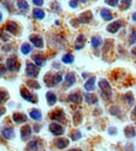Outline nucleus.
<instances>
[{"label": "nucleus", "instance_id": "36", "mask_svg": "<svg viewBox=\"0 0 136 151\" xmlns=\"http://www.w3.org/2000/svg\"><path fill=\"white\" fill-rule=\"evenodd\" d=\"M130 40H131V43H136V31L132 32V35H131V38H130Z\"/></svg>", "mask_w": 136, "mask_h": 151}, {"label": "nucleus", "instance_id": "35", "mask_svg": "<svg viewBox=\"0 0 136 151\" xmlns=\"http://www.w3.org/2000/svg\"><path fill=\"white\" fill-rule=\"evenodd\" d=\"M108 133H109V134H111V135L116 134V133H117V129H116V128H114V127H110L108 129Z\"/></svg>", "mask_w": 136, "mask_h": 151}, {"label": "nucleus", "instance_id": "19", "mask_svg": "<svg viewBox=\"0 0 136 151\" xmlns=\"http://www.w3.org/2000/svg\"><path fill=\"white\" fill-rule=\"evenodd\" d=\"M85 99H86V101L89 104L97 103V97L93 93H87L86 96H85Z\"/></svg>", "mask_w": 136, "mask_h": 151}, {"label": "nucleus", "instance_id": "28", "mask_svg": "<svg viewBox=\"0 0 136 151\" xmlns=\"http://www.w3.org/2000/svg\"><path fill=\"white\" fill-rule=\"evenodd\" d=\"M33 59H34V61H35V63L37 64L39 67H40V66H43V64H44V61H45V60L43 59L41 56H34Z\"/></svg>", "mask_w": 136, "mask_h": 151}, {"label": "nucleus", "instance_id": "5", "mask_svg": "<svg viewBox=\"0 0 136 151\" xmlns=\"http://www.w3.org/2000/svg\"><path fill=\"white\" fill-rule=\"evenodd\" d=\"M49 130L52 134L54 135H61L63 133V128L59 124H56V123H52L49 125Z\"/></svg>", "mask_w": 136, "mask_h": 151}, {"label": "nucleus", "instance_id": "4", "mask_svg": "<svg viewBox=\"0 0 136 151\" xmlns=\"http://www.w3.org/2000/svg\"><path fill=\"white\" fill-rule=\"evenodd\" d=\"M122 26V22L120 21V20H117V21H114L111 24H109V25L107 26V31H108L109 33L114 34V33H116Z\"/></svg>", "mask_w": 136, "mask_h": 151}, {"label": "nucleus", "instance_id": "10", "mask_svg": "<svg viewBox=\"0 0 136 151\" xmlns=\"http://www.w3.org/2000/svg\"><path fill=\"white\" fill-rule=\"evenodd\" d=\"M95 80H96L95 77H91V78L86 82V84H85V89H86L87 91H92V90H94V87H95V86H94Z\"/></svg>", "mask_w": 136, "mask_h": 151}, {"label": "nucleus", "instance_id": "24", "mask_svg": "<svg viewBox=\"0 0 136 151\" xmlns=\"http://www.w3.org/2000/svg\"><path fill=\"white\" fill-rule=\"evenodd\" d=\"M91 44L93 47H99L102 44V38L99 36H94L91 39Z\"/></svg>", "mask_w": 136, "mask_h": 151}, {"label": "nucleus", "instance_id": "11", "mask_svg": "<svg viewBox=\"0 0 136 151\" xmlns=\"http://www.w3.org/2000/svg\"><path fill=\"white\" fill-rule=\"evenodd\" d=\"M92 18V14L91 12H89V11H87V12H84L83 14H81L80 16V21L82 22V23H88V22L91 20Z\"/></svg>", "mask_w": 136, "mask_h": 151}, {"label": "nucleus", "instance_id": "26", "mask_svg": "<svg viewBox=\"0 0 136 151\" xmlns=\"http://www.w3.org/2000/svg\"><path fill=\"white\" fill-rule=\"evenodd\" d=\"M125 134L127 135L128 137H133L134 135H135V130H134L133 127H131V126H128V127H126V129H125Z\"/></svg>", "mask_w": 136, "mask_h": 151}, {"label": "nucleus", "instance_id": "41", "mask_svg": "<svg viewBox=\"0 0 136 151\" xmlns=\"http://www.w3.org/2000/svg\"><path fill=\"white\" fill-rule=\"evenodd\" d=\"M133 116H134L133 119H136V107H135V108H134V111H133Z\"/></svg>", "mask_w": 136, "mask_h": 151}, {"label": "nucleus", "instance_id": "18", "mask_svg": "<svg viewBox=\"0 0 136 151\" xmlns=\"http://www.w3.org/2000/svg\"><path fill=\"white\" fill-rule=\"evenodd\" d=\"M69 145V141L67 139H60L57 141V147L60 149H64Z\"/></svg>", "mask_w": 136, "mask_h": 151}, {"label": "nucleus", "instance_id": "39", "mask_svg": "<svg viewBox=\"0 0 136 151\" xmlns=\"http://www.w3.org/2000/svg\"><path fill=\"white\" fill-rule=\"evenodd\" d=\"M69 5H70L71 7H73V9H77V1H75V0H71L70 2H69Z\"/></svg>", "mask_w": 136, "mask_h": 151}, {"label": "nucleus", "instance_id": "37", "mask_svg": "<svg viewBox=\"0 0 136 151\" xmlns=\"http://www.w3.org/2000/svg\"><path fill=\"white\" fill-rule=\"evenodd\" d=\"M28 148H31V149H36V148H37V142H36V141L31 142V144L28 145Z\"/></svg>", "mask_w": 136, "mask_h": 151}, {"label": "nucleus", "instance_id": "2", "mask_svg": "<svg viewBox=\"0 0 136 151\" xmlns=\"http://www.w3.org/2000/svg\"><path fill=\"white\" fill-rule=\"evenodd\" d=\"M39 71H40V68H39L38 65H35V64H31V63H28L26 65V75L28 77L36 78L39 75Z\"/></svg>", "mask_w": 136, "mask_h": 151}, {"label": "nucleus", "instance_id": "14", "mask_svg": "<svg viewBox=\"0 0 136 151\" xmlns=\"http://www.w3.org/2000/svg\"><path fill=\"white\" fill-rule=\"evenodd\" d=\"M68 100L70 102H73V103H81L82 102V96L79 92H73V93L69 94Z\"/></svg>", "mask_w": 136, "mask_h": 151}, {"label": "nucleus", "instance_id": "6", "mask_svg": "<svg viewBox=\"0 0 136 151\" xmlns=\"http://www.w3.org/2000/svg\"><path fill=\"white\" fill-rule=\"evenodd\" d=\"M21 96L23 99H25L26 101H29L31 102V103H37V100H36V98L34 97L33 94L31 93V92L28 91L27 89H25V88H21Z\"/></svg>", "mask_w": 136, "mask_h": 151}, {"label": "nucleus", "instance_id": "38", "mask_svg": "<svg viewBox=\"0 0 136 151\" xmlns=\"http://www.w3.org/2000/svg\"><path fill=\"white\" fill-rule=\"evenodd\" d=\"M33 2H34V4H36V5H38V6H41V5H43V0H33Z\"/></svg>", "mask_w": 136, "mask_h": 151}, {"label": "nucleus", "instance_id": "21", "mask_svg": "<svg viewBox=\"0 0 136 151\" xmlns=\"http://www.w3.org/2000/svg\"><path fill=\"white\" fill-rule=\"evenodd\" d=\"M34 17L36 19H43L45 17V13L43 9H34V13H33Z\"/></svg>", "mask_w": 136, "mask_h": 151}, {"label": "nucleus", "instance_id": "15", "mask_svg": "<svg viewBox=\"0 0 136 151\" xmlns=\"http://www.w3.org/2000/svg\"><path fill=\"white\" fill-rule=\"evenodd\" d=\"M46 99H47V102H48V104H49V106H52V105H54L57 102V97L56 94L54 93V92L52 91H47L46 92Z\"/></svg>", "mask_w": 136, "mask_h": 151}, {"label": "nucleus", "instance_id": "25", "mask_svg": "<svg viewBox=\"0 0 136 151\" xmlns=\"http://www.w3.org/2000/svg\"><path fill=\"white\" fill-rule=\"evenodd\" d=\"M62 61L64 62L65 64H70L73 62V56L70 54H66L63 56V58H62Z\"/></svg>", "mask_w": 136, "mask_h": 151}, {"label": "nucleus", "instance_id": "1", "mask_svg": "<svg viewBox=\"0 0 136 151\" xmlns=\"http://www.w3.org/2000/svg\"><path fill=\"white\" fill-rule=\"evenodd\" d=\"M99 86L102 89V91L104 92V94H106V97L111 99V97H112V90H111V86L108 83V81L105 80V79H102L99 82Z\"/></svg>", "mask_w": 136, "mask_h": 151}, {"label": "nucleus", "instance_id": "31", "mask_svg": "<svg viewBox=\"0 0 136 151\" xmlns=\"http://www.w3.org/2000/svg\"><path fill=\"white\" fill-rule=\"evenodd\" d=\"M131 0H122V9H128L131 5Z\"/></svg>", "mask_w": 136, "mask_h": 151}, {"label": "nucleus", "instance_id": "44", "mask_svg": "<svg viewBox=\"0 0 136 151\" xmlns=\"http://www.w3.org/2000/svg\"><path fill=\"white\" fill-rule=\"evenodd\" d=\"M81 1H82V2H86L87 0H81Z\"/></svg>", "mask_w": 136, "mask_h": 151}, {"label": "nucleus", "instance_id": "23", "mask_svg": "<svg viewBox=\"0 0 136 151\" xmlns=\"http://www.w3.org/2000/svg\"><path fill=\"white\" fill-rule=\"evenodd\" d=\"M17 5H18V7L20 9H21V11H27L28 9V3L26 2L25 0H18V1H17Z\"/></svg>", "mask_w": 136, "mask_h": 151}, {"label": "nucleus", "instance_id": "29", "mask_svg": "<svg viewBox=\"0 0 136 151\" xmlns=\"http://www.w3.org/2000/svg\"><path fill=\"white\" fill-rule=\"evenodd\" d=\"M62 75L61 73H56L54 76H52V84H58L62 81Z\"/></svg>", "mask_w": 136, "mask_h": 151}, {"label": "nucleus", "instance_id": "20", "mask_svg": "<svg viewBox=\"0 0 136 151\" xmlns=\"http://www.w3.org/2000/svg\"><path fill=\"white\" fill-rule=\"evenodd\" d=\"M29 116H31V119L34 120H41L42 118V113H41L40 110H38V109H33L29 113Z\"/></svg>", "mask_w": 136, "mask_h": 151}, {"label": "nucleus", "instance_id": "16", "mask_svg": "<svg viewBox=\"0 0 136 151\" xmlns=\"http://www.w3.org/2000/svg\"><path fill=\"white\" fill-rule=\"evenodd\" d=\"M14 134V129L12 127H6L2 129V137H5V139H11Z\"/></svg>", "mask_w": 136, "mask_h": 151}, {"label": "nucleus", "instance_id": "3", "mask_svg": "<svg viewBox=\"0 0 136 151\" xmlns=\"http://www.w3.org/2000/svg\"><path fill=\"white\" fill-rule=\"evenodd\" d=\"M29 40L38 48H42L43 47V39L41 36L37 35V34H34V35L29 36Z\"/></svg>", "mask_w": 136, "mask_h": 151}, {"label": "nucleus", "instance_id": "43", "mask_svg": "<svg viewBox=\"0 0 136 151\" xmlns=\"http://www.w3.org/2000/svg\"><path fill=\"white\" fill-rule=\"evenodd\" d=\"M70 151H82L81 149H72V150H70Z\"/></svg>", "mask_w": 136, "mask_h": 151}, {"label": "nucleus", "instance_id": "9", "mask_svg": "<svg viewBox=\"0 0 136 151\" xmlns=\"http://www.w3.org/2000/svg\"><path fill=\"white\" fill-rule=\"evenodd\" d=\"M50 118L56 121H64L65 114H64V112L62 110H56L50 114Z\"/></svg>", "mask_w": 136, "mask_h": 151}, {"label": "nucleus", "instance_id": "7", "mask_svg": "<svg viewBox=\"0 0 136 151\" xmlns=\"http://www.w3.org/2000/svg\"><path fill=\"white\" fill-rule=\"evenodd\" d=\"M6 66L9 67V70H16L18 68V61L16 57H11L6 60Z\"/></svg>", "mask_w": 136, "mask_h": 151}, {"label": "nucleus", "instance_id": "40", "mask_svg": "<svg viewBox=\"0 0 136 151\" xmlns=\"http://www.w3.org/2000/svg\"><path fill=\"white\" fill-rule=\"evenodd\" d=\"M132 19H133L134 21H136V13H134V14L132 15Z\"/></svg>", "mask_w": 136, "mask_h": 151}, {"label": "nucleus", "instance_id": "8", "mask_svg": "<svg viewBox=\"0 0 136 151\" xmlns=\"http://www.w3.org/2000/svg\"><path fill=\"white\" fill-rule=\"evenodd\" d=\"M31 134V126H23L21 128V139L23 141H26V139H29Z\"/></svg>", "mask_w": 136, "mask_h": 151}, {"label": "nucleus", "instance_id": "33", "mask_svg": "<svg viewBox=\"0 0 136 151\" xmlns=\"http://www.w3.org/2000/svg\"><path fill=\"white\" fill-rule=\"evenodd\" d=\"M106 3L109 5H111V6H116L118 3V0H105Z\"/></svg>", "mask_w": 136, "mask_h": 151}, {"label": "nucleus", "instance_id": "27", "mask_svg": "<svg viewBox=\"0 0 136 151\" xmlns=\"http://www.w3.org/2000/svg\"><path fill=\"white\" fill-rule=\"evenodd\" d=\"M21 52H22V54H24V55L29 54V52H31V46L28 44V43H24L21 46Z\"/></svg>", "mask_w": 136, "mask_h": 151}, {"label": "nucleus", "instance_id": "12", "mask_svg": "<svg viewBox=\"0 0 136 151\" xmlns=\"http://www.w3.org/2000/svg\"><path fill=\"white\" fill-rule=\"evenodd\" d=\"M75 81H77V79H75V77H74L73 73H69L65 76V83H66V86H67V87H69V86H71V85L74 84Z\"/></svg>", "mask_w": 136, "mask_h": 151}, {"label": "nucleus", "instance_id": "42", "mask_svg": "<svg viewBox=\"0 0 136 151\" xmlns=\"http://www.w3.org/2000/svg\"><path fill=\"white\" fill-rule=\"evenodd\" d=\"M132 52L136 55V47H135V48H133V50H132Z\"/></svg>", "mask_w": 136, "mask_h": 151}, {"label": "nucleus", "instance_id": "17", "mask_svg": "<svg viewBox=\"0 0 136 151\" xmlns=\"http://www.w3.org/2000/svg\"><path fill=\"white\" fill-rule=\"evenodd\" d=\"M101 16L103 17V19H105V20H108V21H110V20H112L113 16L112 14L110 13V11L107 9H103L101 12Z\"/></svg>", "mask_w": 136, "mask_h": 151}, {"label": "nucleus", "instance_id": "30", "mask_svg": "<svg viewBox=\"0 0 136 151\" xmlns=\"http://www.w3.org/2000/svg\"><path fill=\"white\" fill-rule=\"evenodd\" d=\"M125 100L128 102L129 104H133L134 102V97H133V94L131 93V92H128V93L125 94Z\"/></svg>", "mask_w": 136, "mask_h": 151}, {"label": "nucleus", "instance_id": "22", "mask_svg": "<svg viewBox=\"0 0 136 151\" xmlns=\"http://www.w3.org/2000/svg\"><path fill=\"white\" fill-rule=\"evenodd\" d=\"M6 31L9 33H16L18 31V25L15 22H9L6 24Z\"/></svg>", "mask_w": 136, "mask_h": 151}, {"label": "nucleus", "instance_id": "34", "mask_svg": "<svg viewBox=\"0 0 136 151\" xmlns=\"http://www.w3.org/2000/svg\"><path fill=\"white\" fill-rule=\"evenodd\" d=\"M28 85L31 86V88H35V89H38V88H40V85L38 84L37 82H28Z\"/></svg>", "mask_w": 136, "mask_h": 151}, {"label": "nucleus", "instance_id": "13", "mask_svg": "<svg viewBox=\"0 0 136 151\" xmlns=\"http://www.w3.org/2000/svg\"><path fill=\"white\" fill-rule=\"evenodd\" d=\"M13 120L16 123H24L27 121V118L23 113H14L13 114Z\"/></svg>", "mask_w": 136, "mask_h": 151}, {"label": "nucleus", "instance_id": "32", "mask_svg": "<svg viewBox=\"0 0 136 151\" xmlns=\"http://www.w3.org/2000/svg\"><path fill=\"white\" fill-rule=\"evenodd\" d=\"M70 137L73 139V141H77V139H79L81 137V132L80 131H75L73 132V133H71Z\"/></svg>", "mask_w": 136, "mask_h": 151}]
</instances>
